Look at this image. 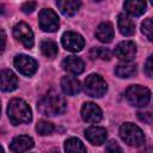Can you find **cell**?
<instances>
[{"instance_id":"obj_1","label":"cell","mask_w":153,"mask_h":153,"mask_svg":"<svg viewBox=\"0 0 153 153\" xmlns=\"http://www.w3.org/2000/svg\"><path fill=\"white\" fill-rule=\"evenodd\" d=\"M38 110L45 116L61 115L67 109V103L65 98L55 91H49L38 102Z\"/></svg>"},{"instance_id":"obj_2","label":"cell","mask_w":153,"mask_h":153,"mask_svg":"<svg viewBox=\"0 0 153 153\" xmlns=\"http://www.w3.org/2000/svg\"><path fill=\"white\" fill-rule=\"evenodd\" d=\"M7 115L12 124H24L32 120V112L26 102L19 98H14L8 103Z\"/></svg>"},{"instance_id":"obj_3","label":"cell","mask_w":153,"mask_h":153,"mask_svg":"<svg viewBox=\"0 0 153 153\" xmlns=\"http://www.w3.org/2000/svg\"><path fill=\"white\" fill-rule=\"evenodd\" d=\"M120 136L121 139L129 146L140 147L145 143V135L143 131L133 123H123L120 128Z\"/></svg>"},{"instance_id":"obj_4","label":"cell","mask_w":153,"mask_h":153,"mask_svg":"<svg viewBox=\"0 0 153 153\" xmlns=\"http://www.w3.org/2000/svg\"><path fill=\"white\" fill-rule=\"evenodd\" d=\"M126 98L131 105L143 108L151 100V91L141 85H131L126 91Z\"/></svg>"},{"instance_id":"obj_5","label":"cell","mask_w":153,"mask_h":153,"mask_svg":"<svg viewBox=\"0 0 153 153\" xmlns=\"http://www.w3.org/2000/svg\"><path fill=\"white\" fill-rule=\"evenodd\" d=\"M84 90L91 97H102L106 92L108 85L99 74H90L84 81Z\"/></svg>"},{"instance_id":"obj_6","label":"cell","mask_w":153,"mask_h":153,"mask_svg":"<svg viewBox=\"0 0 153 153\" xmlns=\"http://www.w3.org/2000/svg\"><path fill=\"white\" fill-rule=\"evenodd\" d=\"M39 27L45 32H54L59 29V17L51 8H43L38 16Z\"/></svg>"},{"instance_id":"obj_7","label":"cell","mask_w":153,"mask_h":153,"mask_svg":"<svg viewBox=\"0 0 153 153\" xmlns=\"http://www.w3.org/2000/svg\"><path fill=\"white\" fill-rule=\"evenodd\" d=\"M13 36L27 49H30L33 45V32L26 23L20 22L16 24L13 27Z\"/></svg>"},{"instance_id":"obj_8","label":"cell","mask_w":153,"mask_h":153,"mask_svg":"<svg viewBox=\"0 0 153 153\" xmlns=\"http://www.w3.org/2000/svg\"><path fill=\"white\" fill-rule=\"evenodd\" d=\"M61 43H62V45L65 47L66 50L78 53L84 48L85 39L80 33H76V32H73V31H67L62 35Z\"/></svg>"},{"instance_id":"obj_9","label":"cell","mask_w":153,"mask_h":153,"mask_svg":"<svg viewBox=\"0 0 153 153\" xmlns=\"http://www.w3.org/2000/svg\"><path fill=\"white\" fill-rule=\"evenodd\" d=\"M13 63H14V67L19 71V73H22L23 75H26V76L35 74L37 71V62L31 56H27L24 54L17 55L14 57Z\"/></svg>"},{"instance_id":"obj_10","label":"cell","mask_w":153,"mask_h":153,"mask_svg":"<svg viewBox=\"0 0 153 153\" xmlns=\"http://www.w3.org/2000/svg\"><path fill=\"white\" fill-rule=\"evenodd\" d=\"M114 53L118 60L123 62H130L136 55V45L131 41H123L116 45Z\"/></svg>"},{"instance_id":"obj_11","label":"cell","mask_w":153,"mask_h":153,"mask_svg":"<svg viewBox=\"0 0 153 153\" xmlns=\"http://www.w3.org/2000/svg\"><path fill=\"white\" fill-rule=\"evenodd\" d=\"M81 117L87 123H98L102 120L103 114L100 108L97 104L88 102V103H85L81 108Z\"/></svg>"},{"instance_id":"obj_12","label":"cell","mask_w":153,"mask_h":153,"mask_svg":"<svg viewBox=\"0 0 153 153\" xmlns=\"http://www.w3.org/2000/svg\"><path fill=\"white\" fill-rule=\"evenodd\" d=\"M85 137L87 139V141L90 143L99 146V145L104 143L106 140V130L103 127L92 126L85 130Z\"/></svg>"},{"instance_id":"obj_13","label":"cell","mask_w":153,"mask_h":153,"mask_svg":"<svg viewBox=\"0 0 153 153\" xmlns=\"http://www.w3.org/2000/svg\"><path fill=\"white\" fill-rule=\"evenodd\" d=\"M18 87V78L10 69L0 72V88L5 92H12Z\"/></svg>"},{"instance_id":"obj_14","label":"cell","mask_w":153,"mask_h":153,"mask_svg":"<svg viewBox=\"0 0 153 153\" xmlns=\"http://www.w3.org/2000/svg\"><path fill=\"white\" fill-rule=\"evenodd\" d=\"M32 147H33V140L27 135L16 136L10 143V149L14 153H23L29 151Z\"/></svg>"},{"instance_id":"obj_15","label":"cell","mask_w":153,"mask_h":153,"mask_svg":"<svg viewBox=\"0 0 153 153\" xmlns=\"http://www.w3.org/2000/svg\"><path fill=\"white\" fill-rule=\"evenodd\" d=\"M62 67L65 71L72 73V74H80L82 73L84 68H85V65H84V61L78 57V56H67L63 61H62Z\"/></svg>"},{"instance_id":"obj_16","label":"cell","mask_w":153,"mask_h":153,"mask_svg":"<svg viewBox=\"0 0 153 153\" xmlns=\"http://www.w3.org/2000/svg\"><path fill=\"white\" fill-rule=\"evenodd\" d=\"M61 87H62V91L67 96H75L81 90L79 80L71 75H66L61 79Z\"/></svg>"},{"instance_id":"obj_17","label":"cell","mask_w":153,"mask_h":153,"mask_svg":"<svg viewBox=\"0 0 153 153\" xmlns=\"http://www.w3.org/2000/svg\"><path fill=\"white\" fill-rule=\"evenodd\" d=\"M114 26L111 23L109 22H104V23H100L98 25V27L96 29V37L103 42V43H109L112 41L114 38Z\"/></svg>"},{"instance_id":"obj_18","label":"cell","mask_w":153,"mask_h":153,"mask_svg":"<svg viewBox=\"0 0 153 153\" xmlns=\"http://www.w3.org/2000/svg\"><path fill=\"white\" fill-rule=\"evenodd\" d=\"M117 25L120 29V32L124 36H131L135 32V24L131 20L130 17H128L124 13H121L117 17Z\"/></svg>"},{"instance_id":"obj_19","label":"cell","mask_w":153,"mask_h":153,"mask_svg":"<svg viewBox=\"0 0 153 153\" xmlns=\"http://www.w3.org/2000/svg\"><path fill=\"white\" fill-rule=\"evenodd\" d=\"M56 5L62 14L71 17L78 12L81 2L78 0H59V1H56Z\"/></svg>"},{"instance_id":"obj_20","label":"cell","mask_w":153,"mask_h":153,"mask_svg":"<svg viewBox=\"0 0 153 153\" xmlns=\"http://www.w3.org/2000/svg\"><path fill=\"white\" fill-rule=\"evenodd\" d=\"M146 2L145 1H137V0H128L124 2V10L126 12H128L129 14L134 16V17H139L141 14H143V12L146 11Z\"/></svg>"},{"instance_id":"obj_21","label":"cell","mask_w":153,"mask_h":153,"mask_svg":"<svg viewBox=\"0 0 153 153\" xmlns=\"http://www.w3.org/2000/svg\"><path fill=\"white\" fill-rule=\"evenodd\" d=\"M137 67L135 63L131 62H122L116 66L115 68V74L118 78H130L134 74H136Z\"/></svg>"},{"instance_id":"obj_22","label":"cell","mask_w":153,"mask_h":153,"mask_svg":"<svg viewBox=\"0 0 153 153\" xmlns=\"http://www.w3.org/2000/svg\"><path fill=\"white\" fill-rule=\"evenodd\" d=\"M66 153H86V147L78 137H71L65 142Z\"/></svg>"},{"instance_id":"obj_23","label":"cell","mask_w":153,"mask_h":153,"mask_svg":"<svg viewBox=\"0 0 153 153\" xmlns=\"http://www.w3.org/2000/svg\"><path fill=\"white\" fill-rule=\"evenodd\" d=\"M41 51L48 59H54L57 55V44L51 39H44L41 43Z\"/></svg>"},{"instance_id":"obj_24","label":"cell","mask_w":153,"mask_h":153,"mask_svg":"<svg viewBox=\"0 0 153 153\" xmlns=\"http://www.w3.org/2000/svg\"><path fill=\"white\" fill-rule=\"evenodd\" d=\"M90 56L91 59H100V60H110L111 59V53L109 49L106 48H102V47H97V48H92L90 51Z\"/></svg>"},{"instance_id":"obj_25","label":"cell","mask_w":153,"mask_h":153,"mask_svg":"<svg viewBox=\"0 0 153 153\" xmlns=\"http://www.w3.org/2000/svg\"><path fill=\"white\" fill-rule=\"evenodd\" d=\"M36 130H37V133L39 135H43V136L44 135H49V134H51L54 131V126L48 121L41 120V121H38V123L36 126Z\"/></svg>"},{"instance_id":"obj_26","label":"cell","mask_w":153,"mask_h":153,"mask_svg":"<svg viewBox=\"0 0 153 153\" xmlns=\"http://www.w3.org/2000/svg\"><path fill=\"white\" fill-rule=\"evenodd\" d=\"M141 31H142V33L149 41L153 39V35H152V32H153V24H152V19L151 18H147V19L143 20V23L141 24Z\"/></svg>"},{"instance_id":"obj_27","label":"cell","mask_w":153,"mask_h":153,"mask_svg":"<svg viewBox=\"0 0 153 153\" xmlns=\"http://www.w3.org/2000/svg\"><path fill=\"white\" fill-rule=\"evenodd\" d=\"M105 152L106 153H123L122 149H121V147H120V145L116 141H114V140H111V141H109L106 143Z\"/></svg>"},{"instance_id":"obj_28","label":"cell","mask_w":153,"mask_h":153,"mask_svg":"<svg viewBox=\"0 0 153 153\" xmlns=\"http://www.w3.org/2000/svg\"><path fill=\"white\" fill-rule=\"evenodd\" d=\"M137 118L141 122L147 123V124H149L152 122V115H151L149 111H139L137 112Z\"/></svg>"},{"instance_id":"obj_29","label":"cell","mask_w":153,"mask_h":153,"mask_svg":"<svg viewBox=\"0 0 153 153\" xmlns=\"http://www.w3.org/2000/svg\"><path fill=\"white\" fill-rule=\"evenodd\" d=\"M36 6H37V4L35 1H27L22 5V11L24 13H31V12H33V10H36Z\"/></svg>"},{"instance_id":"obj_30","label":"cell","mask_w":153,"mask_h":153,"mask_svg":"<svg viewBox=\"0 0 153 153\" xmlns=\"http://www.w3.org/2000/svg\"><path fill=\"white\" fill-rule=\"evenodd\" d=\"M152 60H153V57L148 56V59L146 61V65H145V73L149 78H152V75H153V61Z\"/></svg>"},{"instance_id":"obj_31","label":"cell","mask_w":153,"mask_h":153,"mask_svg":"<svg viewBox=\"0 0 153 153\" xmlns=\"http://www.w3.org/2000/svg\"><path fill=\"white\" fill-rule=\"evenodd\" d=\"M5 45H6V35L4 30L0 29V54L5 50Z\"/></svg>"},{"instance_id":"obj_32","label":"cell","mask_w":153,"mask_h":153,"mask_svg":"<svg viewBox=\"0 0 153 153\" xmlns=\"http://www.w3.org/2000/svg\"><path fill=\"white\" fill-rule=\"evenodd\" d=\"M50 153H59V151H57V149H53Z\"/></svg>"},{"instance_id":"obj_33","label":"cell","mask_w":153,"mask_h":153,"mask_svg":"<svg viewBox=\"0 0 153 153\" xmlns=\"http://www.w3.org/2000/svg\"><path fill=\"white\" fill-rule=\"evenodd\" d=\"M0 153H4V149H2V147L0 146Z\"/></svg>"},{"instance_id":"obj_34","label":"cell","mask_w":153,"mask_h":153,"mask_svg":"<svg viewBox=\"0 0 153 153\" xmlns=\"http://www.w3.org/2000/svg\"><path fill=\"white\" fill-rule=\"evenodd\" d=\"M0 110H1V108H0Z\"/></svg>"}]
</instances>
